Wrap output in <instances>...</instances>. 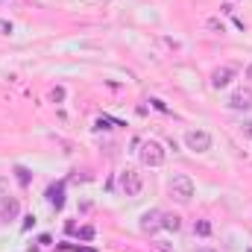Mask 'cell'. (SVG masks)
<instances>
[{"mask_svg":"<svg viewBox=\"0 0 252 252\" xmlns=\"http://www.w3.org/2000/svg\"><path fill=\"white\" fill-rule=\"evenodd\" d=\"M138 156H141V164L144 167H161L164 164V158H167V150L158 144V141H141V150H138Z\"/></svg>","mask_w":252,"mask_h":252,"instance_id":"1","label":"cell"},{"mask_svg":"<svg viewBox=\"0 0 252 252\" xmlns=\"http://www.w3.org/2000/svg\"><path fill=\"white\" fill-rule=\"evenodd\" d=\"M170 196L176 199V202H190V196H193V182H190V176L185 173H176L173 179H170Z\"/></svg>","mask_w":252,"mask_h":252,"instance_id":"2","label":"cell"},{"mask_svg":"<svg viewBox=\"0 0 252 252\" xmlns=\"http://www.w3.org/2000/svg\"><path fill=\"white\" fill-rule=\"evenodd\" d=\"M118 185H121V190H124L126 196H138L141 188H144V179H141V173L135 167H126V170H121V176H118Z\"/></svg>","mask_w":252,"mask_h":252,"instance_id":"3","label":"cell"},{"mask_svg":"<svg viewBox=\"0 0 252 252\" xmlns=\"http://www.w3.org/2000/svg\"><path fill=\"white\" fill-rule=\"evenodd\" d=\"M185 144L193 153H205V150H211V135L205 129H190V132H185Z\"/></svg>","mask_w":252,"mask_h":252,"instance_id":"4","label":"cell"},{"mask_svg":"<svg viewBox=\"0 0 252 252\" xmlns=\"http://www.w3.org/2000/svg\"><path fill=\"white\" fill-rule=\"evenodd\" d=\"M161 214H164V211H158V208L144 211V214H141V232H144V235H156V232L161 229Z\"/></svg>","mask_w":252,"mask_h":252,"instance_id":"5","label":"cell"},{"mask_svg":"<svg viewBox=\"0 0 252 252\" xmlns=\"http://www.w3.org/2000/svg\"><path fill=\"white\" fill-rule=\"evenodd\" d=\"M229 109H235V112L252 109V88H238V91L229 97Z\"/></svg>","mask_w":252,"mask_h":252,"instance_id":"6","label":"cell"},{"mask_svg":"<svg viewBox=\"0 0 252 252\" xmlns=\"http://www.w3.org/2000/svg\"><path fill=\"white\" fill-rule=\"evenodd\" d=\"M18 214H21V202H18V196H3V199H0V220L9 223V220H15Z\"/></svg>","mask_w":252,"mask_h":252,"instance_id":"7","label":"cell"},{"mask_svg":"<svg viewBox=\"0 0 252 252\" xmlns=\"http://www.w3.org/2000/svg\"><path fill=\"white\" fill-rule=\"evenodd\" d=\"M232 76H235V67L223 64V67H217V70L211 73V85H214V88H226V85L232 82Z\"/></svg>","mask_w":252,"mask_h":252,"instance_id":"8","label":"cell"},{"mask_svg":"<svg viewBox=\"0 0 252 252\" xmlns=\"http://www.w3.org/2000/svg\"><path fill=\"white\" fill-rule=\"evenodd\" d=\"M47 202H50L56 211H62V205H64V182H53V185L47 188Z\"/></svg>","mask_w":252,"mask_h":252,"instance_id":"9","label":"cell"},{"mask_svg":"<svg viewBox=\"0 0 252 252\" xmlns=\"http://www.w3.org/2000/svg\"><path fill=\"white\" fill-rule=\"evenodd\" d=\"M161 229L179 232V229H182V217H179V214H161Z\"/></svg>","mask_w":252,"mask_h":252,"instance_id":"10","label":"cell"},{"mask_svg":"<svg viewBox=\"0 0 252 252\" xmlns=\"http://www.w3.org/2000/svg\"><path fill=\"white\" fill-rule=\"evenodd\" d=\"M193 235L208 238V235H211V223H208V220H196V223H193Z\"/></svg>","mask_w":252,"mask_h":252,"instance_id":"11","label":"cell"},{"mask_svg":"<svg viewBox=\"0 0 252 252\" xmlns=\"http://www.w3.org/2000/svg\"><path fill=\"white\" fill-rule=\"evenodd\" d=\"M15 179H18L21 185H30V179H32V173H30V170H27L24 164H18V167H15Z\"/></svg>","mask_w":252,"mask_h":252,"instance_id":"12","label":"cell"},{"mask_svg":"<svg viewBox=\"0 0 252 252\" xmlns=\"http://www.w3.org/2000/svg\"><path fill=\"white\" fill-rule=\"evenodd\" d=\"M79 238H82V241H91V238H94V226H82V229H79Z\"/></svg>","mask_w":252,"mask_h":252,"instance_id":"13","label":"cell"},{"mask_svg":"<svg viewBox=\"0 0 252 252\" xmlns=\"http://www.w3.org/2000/svg\"><path fill=\"white\" fill-rule=\"evenodd\" d=\"M9 196V176H0V199Z\"/></svg>","mask_w":252,"mask_h":252,"instance_id":"14","label":"cell"},{"mask_svg":"<svg viewBox=\"0 0 252 252\" xmlns=\"http://www.w3.org/2000/svg\"><path fill=\"white\" fill-rule=\"evenodd\" d=\"M153 247H156V252H176L173 247H170V244H164V241H156Z\"/></svg>","mask_w":252,"mask_h":252,"instance_id":"15","label":"cell"},{"mask_svg":"<svg viewBox=\"0 0 252 252\" xmlns=\"http://www.w3.org/2000/svg\"><path fill=\"white\" fill-rule=\"evenodd\" d=\"M208 27H211V30H217V32H226V27H223L217 18H211V21H208Z\"/></svg>","mask_w":252,"mask_h":252,"instance_id":"16","label":"cell"},{"mask_svg":"<svg viewBox=\"0 0 252 252\" xmlns=\"http://www.w3.org/2000/svg\"><path fill=\"white\" fill-rule=\"evenodd\" d=\"M244 135L252 141V121H247V124H244Z\"/></svg>","mask_w":252,"mask_h":252,"instance_id":"17","label":"cell"},{"mask_svg":"<svg viewBox=\"0 0 252 252\" xmlns=\"http://www.w3.org/2000/svg\"><path fill=\"white\" fill-rule=\"evenodd\" d=\"M32 226H35V217H27V223H24V232H30Z\"/></svg>","mask_w":252,"mask_h":252,"instance_id":"18","label":"cell"},{"mask_svg":"<svg viewBox=\"0 0 252 252\" xmlns=\"http://www.w3.org/2000/svg\"><path fill=\"white\" fill-rule=\"evenodd\" d=\"M247 76H250V79H252V64H250V67H247Z\"/></svg>","mask_w":252,"mask_h":252,"instance_id":"19","label":"cell"},{"mask_svg":"<svg viewBox=\"0 0 252 252\" xmlns=\"http://www.w3.org/2000/svg\"><path fill=\"white\" fill-rule=\"evenodd\" d=\"M199 252H217V250H208V247H205V250H199Z\"/></svg>","mask_w":252,"mask_h":252,"instance_id":"20","label":"cell"}]
</instances>
